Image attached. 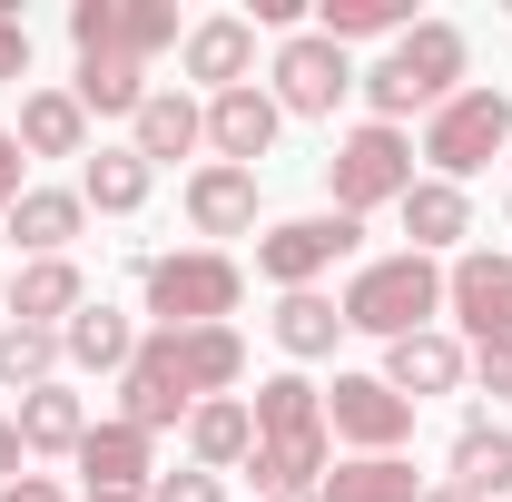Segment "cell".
<instances>
[{
    "label": "cell",
    "mask_w": 512,
    "mask_h": 502,
    "mask_svg": "<svg viewBox=\"0 0 512 502\" xmlns=\"http://www.w3.org/2000/svg\"><path fill=\"white\" fill-rule=\"evenodd\" d=\"M355 89H365V109H375L384 128H404L414 109L434 119L453 89H463V30H453V20H414V30H404V40H394Z\"/></svg>",
    "instance_id": "6da1fadb"
},
{
    "label": "cell",
    "mask_w": 512,
    "mask_h": 502,
    "mask_svg": "<svg viewBox=\"0 0 512 502\" xmlns=\"http://www.w3.org/2000/svg\"><path fill=\"white\" fill-rule=\"evenodd\" d=\"M434 306H444V266H434V256H414V247L355 266V286L335 296V315H345L355 335H384V345H394V335H424Z\"/></svg>",
    "instance_id": "7a4b0ae2"
},
{
    "label": "cell",
    "mask_w": 512,
    "mask_h": 502,
    "mask_svg": "<svg viewBox=\"0 0 512 502\" xmlns=\"http://www.w3.org/2000/svg\"><path fill=\"white\" fill-rule=\"evenodd\" d=\"M138 286H148L158 335H188V325H227V315H237L247 266H237L227 247H188V256H148V266H138Z\"/></svg>",
    "instance_id": "3957f363"
},
{
    "label": "cell",
    "mask_w": 512,
    "mask_h": 502,
    "mask_svg": "<svg viewBox=\"0 0 512 502\" xmlns=\"http://www.w3.org/2000/svg\"><path fill=\"white\" fill-rule=\"evenodd\" d=\"M325 188H335V217H365V207H404V188H414V138L404 128H345L335 138V158H325Z\"/></svg>",
    "instance_id": "277c9868"
},
{
    "label": "cell",
    "mask_w": 512,
    "mask_h": 502,
    "mask_svg": "<svg viewBox=\"0 0 512 502\" xmlns=\"http://www.w3.org/2000/svg\"><path fill=\"white\" fill-rule=\"evenodd\" d=\"M503 138H512V99H503V89H453L444 109L424 119V158H434L444 188H463L473 168L503 158Z\"/></svg>",
    "instance_id": "5b68a950"
},
{
    "label": "cell",
    "mask_w": 512,
    "mask_h": 502,
    "mask_svg": "<svg viewBox=\"0 0 512 502\" xmlns=\"http://www.w3.org/2000/svg\"><path fill=\"white\" fill-rule=\"evenodd\" d=\"M355 237H365V227H355V217H335V207H325V217H286V227H266V237H256V276H266V286H286V296H306L325 266H345V256H355Z\"/></svg>",
    "instance_id": "8992f818"
},
{
    "label": "cell",
    "mask_w": 512,
    "mask_h": 502,
    "mask_svg": "<svg viewBox=\"0 0 512 502\" xmlns=\"http://www.w3.org/2000/svg\"><path fill=\"white\" fill-rule=\"evenodd\" d=\"M69 40H79V60H89V50H119V60L148 69L178 40V10H168V0H69Z\"/></svg>",
    "instance_id": "52a82bcc"
},
{
    "label": "cell",
    "mask_w": 512,
    "mask_h": 502,
    "mask_svg": "<svg viewBox=\"0 0 512 502\" xmlns=\"http://www.w3.org/2000/svg\"><path fill=\"white\" fill-rule=\"evenodd\" d=\"M325 434L355 443V453H404L414 404H404L384 375H335V384H325Z\"/></svg>",
    "instance_id": "ba28073f"
},
{
    "label": "cell",
    "mask_w": 512,
    "mask_h": 502,
    "mask_svg": "<svg viewBox=\"0 0 512 502\" xmlns=\"http://www.w3.org/2000/svg\"><path fill=\"white\" fill-rule=\"evenodd\" d=\"M276 109L286 119H335V99L355 89V60L335 50V40H316V30H296V40H276Z\"/></svg>",
    "instance_id": "9c48e42d"
},
{
    "label": "cell",
    "mask_w": 512,
    "mask_h": 502,
    "mask_svg": "<svg viewBox=\"0 0 512 502\" xmlns=\"http://www.w3.org/2000/svg\"><path fill=\"white\" fill-rule=\"evenodd\" d=\"M69 463H79L89 502H148V483H158V453H148L138 424H89V443Z\"/></svg>",
    "instance_id": "30bf717a"
},
{
    "label": "cell",
    "mask_w": 512,
    "mask_h": 502,
    "mask_svg": "<svg viewBox=\"0 0 512 502\" xmlns=\"http://www.w3.org/2000/svg\"><path fill=\"white\" fill-rule=\"evenodd\" d=\"M444 306L463 315V335H473V345L512 335V256H493V247H463V256L444 266Z\"/></svg>",
    "instance_id": "8fae6325"
},
{
    "label": "cell",
    "mask_w": 512,
    "mask_h": 502,
    "mask_svg": "<svg viewBox=\"0 0 512 502\" xmlns=\"http://www.w3.org/2000/svg\"><path fill=\"white\" fill-rule=\"evenodd\" d=\"M276 128H286V109H276V89H217L207 99V148H217V168H256L266 148H276Z\"/></svg>",
    "instance_id": "7c38bea8"
},
{
    "label": "cell",
    "mask_w": 512,
    "mask_h": 502,
    "mask_svg": "<svg viewBox=\"0 0 512 502\" xmlns=\"http://www.w3.org/2000/svg\"><path fill=\"white\" fill-rule=\"evenodd\" d=\"M119 424H138V434L188 424V384L168 365V335H138V355H128V375H119Z\"/></svg>",
    "instance_id": "4fadbf2b"
},
{
    "label": "cell",
    "mask_w": 512,
    "mask_h": 502,
    "mask_svg": "<svg viewBox=\"0 0 512 502\" xmlns=\"http://www.w3.org/2000/svg\"><path fill=\"white\" fill-rule=\"evenodd\" d=\"M463 375H473V355L453 345L444 325H424V335H394V345H384V384H394L404 404H424V394H453Z\"/></svg>",
    "instance_id": "5bb4252c"
},
{
    "label": "cell",
    "mask_w": 512,
    "mask_h": 502,
    "mask_svg": "<svg viewBox=\"0 0 512 502\" xmlns=\"http://www.w3.org/2000/svg\"><path fill=\"white\" fill-rule=\"evenodd\" d=\"M168 365H178V384H188V404L237 394V375H247V335H237V325H188V335H168Z\"/></svg>",
    "instance_id": "9a60e30c"
},
{
    "label": "cell",
    "mask_w": 512,
    "mask_h": 502,
    "mask_svg": "<svg viewBox=\"0 0 512 502\" xmlns=\"http://www.w3.org/2000/svg\"><path fill=\"white\" fill-rule=\"evenodd\" d=\"M79 306H89V276H79L69 256H30V266L10 276V325H50V335H60Z\"/></svg>",
    "instance_id": "2e32d148"
},
{
    "label": "cell",
    "mask_w": 512,
    "mask_h": 502,
    "mask_svg": "<svg viewBox=\"0 0 512 502\" xmlns=\"http://www.w3.org/2000/svg\"><path fill=\"white\" fill-rule=\"evenodd\" d=\"M247 453H256V414L237 404V394L188 404V463H197V473H237Z\"/></svg>",
    "instance_id": "e0dca14e"
},
{
    "label": "cell",
    "mask_w": 512,
    "mask_h": 502,
    "mask_svg": "<svg viewBox=\"0 0 512 502\" xmlns=\"http://www.w3.org/2000/svg\"><path fill=\"white\" fill-rule=\"evenodd\" d=\"M188 227L197 237H247L256 227V168H217L207 158L188 178Z\"/></svg>",
    "instance_id": "ac0fdd59"
},
{
    "label": "cell",
    "mask_w": 512,
    "mask_h": 502,
    "mask_svg": "<svg viewBox=\"0 0 512 502\" xmlns=\"http://www.w3.org/2000/svg\"><path fill=\"white\" fill-rule=\"evenodd\" d=\"M325 443H335V434H306V443H256V453H247L256 502H325Z\"/></svg>",
    "instance_id": "d6986e66"
},
{
    "label": "cell",
    "mask_w": 512,
    "mask_h": 502,
    "mask_svg": "<svg viewBox=\"0 0 512 502\" xmlns=\"http://www.w3.org/2000/svg\"><path fill=\"white\" fill-rule=\"evenodd\" d=\"M10 138H20V158H89V109L69 89H30Z\"/></svg>",
    "instance_id": "ffe728a7"
},
{
    "label": "cell",
    "mask_w": 512,
    "mask_h": 502,
    "mask_svg": "<svg viewBox=\"0 0 512 502\" xmlns=\"http://www.w3.org/2000/svg\"><path fill=\"white\" fill-rule=\"evenodd\" d=\"M128 355H138V325L119 306H79L60 325V365H79V375H128Z\"/></svg>",
    "instance_id": "44dd1931"
},
{
    "label": "cell",
    "mask_w": 512,
    "mask_h": 502,
    "mask_svg": "<svg viewBox=\"0 0 512 502\" xmlns=\"http://www.w3.org/2000/svg\"><path fill=\"white\" fill-rule=\"evenodd\" d=\"M178 50H188V79H207V99H217V89H247V69H256V20H197Z\"/></svg>",
    "instance_id": "7402d4cb"
},
{
    "label": "cell",
    "mask_w": 512,
    "mask_h": 502,
    "mask_svg": "<svg viewBox=\"0 0 512 502\" xmlns=\"http://www.w3.org/2000/svg\"><path fill=\"white\" fill-rule=\"evenodd\" d=\"M128 128H138L128 148H138L148 168H168V158H188V148H207V109H197V99H178V89H148V109H138Z\"/></svg>",
    "instance_id": "603a6c76"
},
{
    "label": "cell",
    "mask_w": 512,
    "mask_h": 502,
    "mask_svg": "<svg viewBox=\"0 0 512 502\" xmlns=\"http://www.w3.org/2000/svg\"><path fill=\"white\" fill-rule=\"evenodd\" d=\"M247 414H256V443H306V434H325V384H306V375H266Z\"/></svg>",
    "instance_id": "cb8c5ba5"
},
{
    "label": "cell",
    "mask_w": 512,
    "mask_h": 502,
    "mask_svg": "<svg viewBox=\"0 0 512 502\" xmlns=\"http://www.w3.org/2000/svg\"><path fill=\"white\" fill-rule=\"evenodd\" d=\"M79 217H89V197H79V188H20V207H10L0 227H10V237H20L30 256H69Z\"/></svg>",
    "instance_id": "d4e9b609"
},
{
    "label": "cell",
    "mask_w": 512,
    "mask_h": 502,
    "mask_svg": "<svg viewBox=\"0 0 512 502\" xmlns=\"http://www.w3.org/2000/svg\"><path fill=\"white\" fill-rule=\"evenodd\" d=\"M69 99H79L89 119H138V109H148V69L119 60V50H89L79 79H69Z\"/></svg>",
    "instance_id": "484cf974"
},
{
    "label": "cell",
    "mask_w": 512,
    "mask_h": 502,
    "mask_svg": "<svg viewBox=\"0 0 512 502\" xmlns=\"http://www.w3.org/2000/svg\"><path fill=\"white\" fill-rule=\"evenodd\" d=\"M20 443L30 453H79L89 443V394H69V384H40V394H20Z\"/></svg>",
    "instance_id": "4316f807"
},
{
    "label": "cell",
    "mask_w": 512,
    "mask_h": 502,
    "mask_svg": "<svg viewBox=\"0 0 512 502\" xmlns=\"http://www.w3.org/2000/svg\"><path fill=\"white\" fill-rule=\"evenodd\" d=\"M148 188H158V168H148L138 148H99V158L79 168V197H89L99 217H138V207H148Z\"/></svg>",
    "instance_id": "83f0119b"
},
{
    "label": "cell",
    "mask_w": 512,
    "mask_h": 502,
    "mask_svg": "<svg viewBox=\"0 0 512 502\" xmlns=\"http://www.w3.org/2000/svg\"><path fill=\"white\" fill-rule=\"evenodd\" d=\"M453 483H463L473 502L512 493V424H483V414H473V424L453 434Z\"/></svg>",
    "instance_id": "f1b7e54d"
},
{
    "label": "cell",
    "mask_w": 512,
    "mask_h": 502,
    "mask_svg": "<svg viewBox=\"0 0 512 502\" xmlns=\"http://www.w3.org/2000/svg\"><path fill=\"white\" fill-rule=\"evenodd\" d=\"M463 227H473V197L463 188H444V178H414V188H404V237H414V256L453 247Z\"/></svg>",
    "instance_id": "f546056e"
},
{
    "label": "cell",
    "mask_w": 512,
    "mask_h": 502,
    "mask_svg": "<svg viewBox=\"0 0 512 502\" xmlns=\"http://www.w3.org/2000/svg\"><path fill=\"white\" fill-rule=\"evenodd\" d=\"M325 502H424V483H414L404 453H355V463L325 473Z\"/></svg>",
    "instance_id": "4dcf8cb0"
},
{
    "label": "cell",
    "mask_w": 512,
    "mask_h": 502,
    "mask_svg": "<svg viewBox=\"0 0 512 502\" xmlns=\"http://www.w3.org/2000/svg\"><path fill=\"white\" fill-rule=\"evenodd\" d=\"M266 325H276V345H286L296 365H316V355H335V335H345V315H335V296H316V286H306V296H276V315H266Z\"/></svg>",
    "instance_id": "1f68e13d"
},
{
    "label": "cell",
    "mask_w": 512,
    "mask_h": 502,
    "mask_svg": "<svg viewBox=\"0 0 512 502\" xmlns=\"http://www.w3.org/2000/svg\"><path fill=\"white\" fill-rule=\"evenodd\" d=\"M404 30H414L404 0H316V40H335V50H345V40H384V50H394Z\"/></svg>",
    "instance_id": "d6a6232c"
},
{
    "label": "cell",
    "mask_w": 512,
    "mask_h": 502,
    "mask_svg": "<svg viewBox=\"0 0 512 502\" xmlns=\"http://www.w3.org/2000/svg\"><path fill=\"white\" fill-rule=\"evenodd\" d=\"M0 384H10V394L60 384V335H50V325H10V315H0Z\"/></svg>",
    "instance_id": "836d02e7"
},
{
    "label": "cell",
    "mask_w": 512,
    "mask_h": 502,
    "mask_svg": "<svg viewBox=\"0 0 512 502\" xmlns=\"http://www.w3.org/2000/svg\"><path fill=\"white\" fill-rule=\"evenodd\" d=\"M473 384H483L493 404L512 394V335H493V345H473Z\"/></svg>",
    "instance_id": "e575fe53"
},
{
    "label": "cell",
    "mask_w": 512,
    "mask_h": 502,
    "mask_svg": "<svg viewBox=\"0 0 512 502\" xmlns=\"http://www.w3.org/2000/svg\"><path fill=\"white\" fill-rule=\"evenodd\" d=\"M148 502H227V493H217V473H197V463H188V473H158Z\"/></svg>",
    "instance_id": "d590c367"
},
{
    "label": "cell",
    "mask_w": 512,
    "mask_h": 502,
    "mask_svg": "<svg viewBox=\"0 0 512 502\" xmlns=\"http://www.w3.org/2000/svg\"><path fill=\"white\" fill-rule=\"evenodd\" d=\"M0 79H30V20L0 10Z\"/></svg>",
    "instance_id": "8d00e7d4"
},
{
    "label": "cell",
    "mask_w": 512,
    "mask_h": 502,
    "mask_svg": "<svg viewBox=\"0 0 512 502\" xmlns=\"http://www.w3.org/2000/svg\"><path fill=\"white\" fill-rule=\"evenodd\" d=\"M20 168H30V158H20V138H10V128H0V217H10V207H20V188H30V178H20Z\"/></svg>",
    "instance_id": "74e56055"
},
{
    "label": "cell",
    "mask_w": 512,
    "mask_h": 502,
    "mask_svg": "<svg viewBox=\"0 0 512 502\" xmlns=\"http://www.w3.org/2000/svg\"><path fill=\"white\" fill-rule=\"evenodd\" d=\"M20 473H30V443H20V424H10V414H0V493H10Z\"/></svg>",
    "instance_id": "f35d334b"
},
{
    "label": "cell",
    "mask_w": 512,
    "mask_h": 502,
    "mask_svg": "<svg viewBox=\"0 0 512 502\" xmlns=\"http://www.w3.org/2000/svg\"><path fill=\"white\" fill-rule=\"evenodd\" d=\"M0 502H69V493H60V483H50V473H20V483H10V493H0Z\"/></svg>",
    "instance_id": "ab89813d"
},
{
    "label": "cell",
    "mask_w": 512,
    "mask_h": 502,
    "mask_svg": "<svg viewBox=\"0 0 512 502\" xmlns=\"http://www.w3.org/2000/svg\"><path fill=\"white\" fill-rule=\"evenodd\" d=\"M424 502H473V493H463V483H434V493H424Z\"/></svg>",
    "instance_id": "60d3db41"
},
{
    "label": "cell",
    "mask_w": 512,
    "mask_h": 502,
    "mask_svg": "<svg viewBox=\"0 0 512 502\" xmlns=\"http://www.w3.org/2000/svg\"><path fill=\"white\" fill-rule=\"evenodd\" d=\"M503 217H512V188H503Z\"/></svg>",
    "instance_id": "b9f144b4"
}]
</instances>
